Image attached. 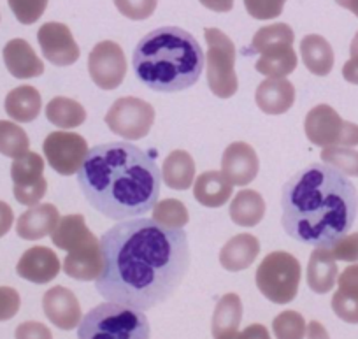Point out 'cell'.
Instances as JSON below:
<instances>
[{
	"label": "cell",
	"mask_w": 358,
	"mask_h": 339,
	"mask_svg": "<svg viewBox=\"0 0 358 339\" xmlns=\"http://www.w3.org/2000/svg\"><path fill=\"white\" fill-rule=\"evenodd\" d=\"M234 186L223 172H202L194 185V195L199 204L206 207H222L230 200Z\"/></svg>",
	"instance_id": "obj_23"
},
{
	"label": "cell",
	"mask_w": 358,
	"mask_h": 339,
	"mask_svg": "<svg viewBox=\"0 0 358 339\" xmlns=\"http://www.w3.org/2000/svg\"><path fill=\"white\" fill-rule=\"evenodd\" d=\"M46 118L58 129H76L86 120V111L76 100L67 97H55L46 106Z\"/></svg>",
	"instance_id": "obj_30"
},
{
	"label": "cell",
	"mask_w": 358,
	"mask_h": 339,
	"mask_svg": "<svg viewBox=\"0 0 358 339\" xmlns=\"http://www.w3.org/2000/svg\"><path fill=\"white\" fill-rule=\"evenodd\" d=\"M132 64L144 86L153 92L176 93L199 81L206 57L190 32L179 27H160L137 43Z\"/></svg>",
	"instance_id": "obj_4"
},
{
	"label": "cell",
	"mask_w": 358,
	"mask_h": 339,
	"mask_svg": "<svg viewBox=\"0 0 358 339\" xmlns=\"http://www.w3.org/2000/svg\"><path fill=\"white\" fill-rule=\"evenodd\" d=\"M148 317L136 307L102 303L90 310L78 325V339H150Z\"/></svg>",
	"instance_id": "obj_6"
},
{
	"label": "cell",
	"mask_w": 358,
	"mask_h": 339,
	"mask_svg": "<svg viewBox=\"0 0 358 339\" xmlns=\"http://www.w3.org/2000/svg\"><path fill=\"white\" fill-rule=\"evenodd\" d=\"M78 185L95 211L122 221L148 213L158 202L162 172L136 144L108 143L88 150Z\"/></svg>",
	"instance_id": "obj_3"
},
{
	"label": "cell",
	"mask_w": 358,
	"mask_h": 339,
	"mask_svg": "<svg viewBox=\"0 0 358 339\" xmlns=\"http://www.w3.org/2000/svg\"><path fill=\"white\" fill-rule=\"evenodd\" d=\"M44 157L55 172L62 176L78 174L88 155V144L85 137L67 130L51 132L43 143Z\"/></svg>",
	"instance_id": "obj_11"
},
{
	"label": "cell",
	"mask_w": 358,
	"mask_h": 339,
	"mask_svg": "<svg viewBox=\"0 0 358 339\" xmlns=\"http://www.w3.org/2000/svg\"><path fill=\"white\" fill-rule=\"evenodd\" d=\"M22 299L11 286H0V321H8L20 311Z\"/></svg>",
	"instance_id": "obj_41"
},
{
	"label": "cell",
	"mask_w": 358,
	"mask_h": 339,
	"mask_svg": "<svg viewBox=\"0 0 358 339\" xmlns=\"http://www.w3.org/2000/svg\"><path fill=\"white\" fill-rule=\"evenodd\" d=\"M13 15L23 25H32L48 8V0H8Z\"/></svg>",
	"instance_id": "obj_37"
},
{
	"label": "cell",
	"mask_w": 358,
	"mask_h": 339,
	"mask_svg": "<svg viewBox=\"0 0 358 339\" xmlns=\"http://www.w3.org/2000/svg\"><path fill=\"white\" fill-rule=\"evenodd\" d=\"M287 0H244L248 15L255 20H274L281 16Z\"/></svg>",
	"instance_id": "obj_39"
},
{
	"label": "cell",
	"mask_w": 358,
	"mask_h": 339,
	"mask_svg": "<svg viewBox=\"0 0 358 339\" xmlns=\"http://www.w3.org/2000/svg\"><path fill=\"white\" fill-rule=\"evenodd\" d=\"M60 220V213L53 204H37L18 218L16 234L25 241H37L51 236Z\"/></svg>",
	"instance_id": "obj_19"
},
{
	"label": "cell",
	"mask_w": 358,
	"mask_h": 339,
	"mask_svg": "<svg viewBox=\"0 0 358 339\" xmlns=\"http://www.w3.org/2000/svg\"><path fill=\"white\" fill-rule=\"evenodd\" d=\"M308 339H330L329 332L323 327L320 321L313 320L311 324L308 325Z\"/></svg>",
	"instance_id": "obj_47"
},
{
	"label": "cell",
	"mask_w": 358,
	"mask_h": 339,
	"mask_svg": "<svg viewBox=\"0 0 358 339\" xmlns=\"http://www.w3.org/2000/svg\"><path fill=\"white\" fill-rule=\"evenodd\" d=\"M322 160L330 167L337 169L344 176L358 178V151L350 146L323 148Z\"/></svg>",
	"instance_id": "obj_35"
},
{
	"label": "cell",
	"mask_w": 358,
	"mask_h": 339,
	"mask_svg": "<svg viewBox=\"0 0 358 339\" xmlns=\"http://www.w3.org/2000/svg\"><path fill=\"white\" fill-rule=\"evenodd\" d=\"M350 53H351V57H358V32H357V36L353 37V41H351Z\"/></svg>",
	"instance_id": "obj_50"
},
{
	"label": "cell",
	"mask_w": 358,
	"mask_h": 339,
	"mask_svg": "<svg viewBox=\"0 0 358 339\" xmlns=\"http://www.w3.org/2000/svg\"><path fill=\"white\" fill-rule=\"evenodd\" d=\"M299 58L294 46H278L264 51L255 67L260 74L268 78H287L297 69Z\"/></svg>",
	"instance_id": "obj_29"
},
{
	"label": "cell",
	"mask_w": 358,
	"mask_h": 339,
	"mask_svg": "<svg viewBox=\"0 0 358 339\" xmlns=\"http://www.w3.org/2000/svg\"><path fill=\"white\" fill-rule=\"evenodd\" d=\"M302 62L309 72L316 76H327L334 69V50L325 37L309 34L301 43Z\"/></svg>",
	"instance_id": "obj_26"
},
{
	"label": "cell",
	"mask_w": 358,
	"mask_h": 339,
	"mask_svg": "<svg viewBox=\"0 0 358 339\" xmlns=\"http://www.w3.org/2000/svg\"><path fill=\"white\" fill-rule=\"evenodd\" d=\"M304 130L308 139L316 146L351 148L358 144V125L341 118L339 113L327 104H320L309 111Z\"/></svg>",
	"instance_id": "obj_9"
},
{
	"label": "cell",
	"mask_w": 358,
	"mask_h": 339,
	"mask_svg": "<svg viewBox=\"0 0 358 339\" xmlns=\"http://www.w3.org/2000/svg\"><path fill=\"white\" fill-rule=\"evenodd\" d=\"M155 123V109L137 97H122L109 107L106 125L113 134L129 141L143 139Z\"/></svg>",
	"instance_id": "obj_10"
},
{
	"label": "cell",
	"mask_w": 358,
	"mask_h": 339,
	"mask_svg": "<svg viewBox=\"0 0 358 339\" xmlns=\"http://www.w3.org/2000/svg\"><path fill=\"white\" fill-rule=\"evenodd\" d=\"M6 113L18 123H30L39 116L43 99L39 90L34 86H16L6 97Z\"/></svg>",
	"instance_id": "obj_25"
},
{
	"label": "cell",
	"mask_w": 358,
	"mask_h": 339,
	"mask_svg": "<svg viewBox=\"0 0 358 339\" xmlns=\"http://www.w3.org/2000/svg\"><path fill=\"white\" fill-rule=\"evenodd\" d=\"M13 221H15V213L11 206L0 200V237H4L11 230Z\"/></svg>",
	"instance_id": "obj_43"
},
{
	"label": "cell",
	"mask_w": 358,
	"mask_h": 339,
	"mask_svg": "<svg viewBox=\"0 0 358 339\" xmlns=\"http://www.w3.org/2000/svg\"><path fill=\"white\" fill-rule=\"evenodd\" d=\"M243 320V303L237 293H227L218 300L213 314V335L225 334V332L237 331Z\"/></svg>",
	"instance_id": "obj_31"
},
{
	"label": "cell",
	"mask_w": 358,
	"mask_h": 339,
	"mask_svg": "<svg viewBox=\"0 0 358 339\" xmlns=\"http://www.w3.org/2000/svg\"><path fill=\"white\" fill-rule=\"evenodd\" d=\"M337 292L332 297V310L346 324H358V264L350 265L337 276Z\"/></svg>",
	"instance_id": "obj_21"
},
{
	"label": "cell",
	"mask_w": 358,
	"mask_h": 339,
	"mask_svg": "<svg viewBox=\"0 0 358 339\" xmlns=\"http://www.w3.org/2000/svg\"><path fill=\"white\" fill-rule=\"evenodd\" d=\"M208 43V85L220 99H230L239 90L236 74V46L227 34L218 29L204 30Z\"/></svg>",
	"instance_id": "obj_8"
},
{
	"label": "cell",
	"mask_w": 358,
	"mask_h": 339,
	"mask_svg": "<svg viewBox=\"0 0 358 339\" xmlns=\"http://www.w3.org/2000/svg\"><path fill=\"white\" fill-rule=\"evenodd\" d=\"M37 41L44 58L57 67H67L79 60V46L72 37L71 29L64 23L48 22L37 32Z\"/></svg>",
	"instance_id": "obj_14"
},
{
	"label": "cell",
	"mask_w": 358,
	"mask_h": 339,
	"mask_svg": "<svg viewBox=\"0 0 358 339\" xmlns=\"http://www.w3.org/2000/svg\"><path fill=\"white\" fill-rule=\"evenodd\" d=\"M43 310L48 320L62 331H72L81 321L79 300L65 286H53L44 293Z\"/></svg>",
	"instance_id": "obj_16"
},
{
	"label": "cell",
	"mask_w": 358,
	"mask_h": 339,
	"mask_svg": "<svg viewBox=\"0 0 358 339\" xmlns=\"http://www.w3.org/2000/svg\"><path fill=\"white\" fill-rule=\"evenodd\" d=\"M295 34L290 25L287 23H274V25L262 27L257 34H255L253 41H251V50L255 53H264V51L271 50V48L278 46H294Z\"/></svg>",
	"instance_id": "obj_32"
},
{
	"label": "cell",
	"mask_w": 358,
	"mask_h": 339,
	"mask_svg": "<svg viewBox=\"0 0 358 339\" xmlns=\"http://www.w3.org/2000/svg\"><path fill=\"white\" fill-rule=\"evenodd\" d=\"M30 139L25 130L16 123L0 120V153L9 158H18L29 151Z\"/></svg>",
	"instance_id": "obj_33"
},
{
	"label": "cell",
	"mask_w": 358,
	"mask_h": 339,
	"mask_svg": "<svg viewBox=\"0 0 358 339\" xmlns=\"http://www.w3.org/2000/svg\"><path fill=\"white\" fill-rule=\"evenodd\" d=\"M343 78L351 85H358V57H351L343 67Z\"/></svg>",
	"instance_id": "obj_44"
},
{
	"label": "cell",
	"mask_w": 358,
	"mask_h": 339,
	"mask_svg": "<svg viewBox=\"0 0 358 339\" xmlns=\"http://www.w3.org/2000/svg\"><path fill=\"white\" fill-rule=\"evenodd\" d=\"M157 2L158 0H115V6L125 18L141 22L153 15Z\"/></svg>",
	"instance_id": "obj_38"
},
{
	"label": "cell",
	"mask_w": 358,
	"mask_h": 339,
	"mask_svg": "<svg viewBox=\"0 0 358 339\" xmlns=\"http://www.w3.org/2000/svg\"><path fill=\"white\" fill-rule=\"evenodd\" d=\"M215 339H246V338H244L243 332L230 331V332H225V334L218 335V338H215Z\"/></svg>",
	"instance_id": "obj_49"
},
{
	"label": "cell",
	"mask_w": 358,
	"mask_h": 339,
	"mask_svg": "<svg viewBox=\"0 0 358 339\" xmlns=\"http://www.w3.org/2000/svg\"><path fill=\"white\" fill-rule=\"evenodd\" d=\"M273 331L278 339H304L308 325L297 311H283L274 318Z\"/></svg>",
	"instance_id": "obj_36"
},
{
	"label": "cell",
	"mask_w": 358,
	"mask_h": 339,
	"mask_svg": "<svg viewBox=\"0 0 358 339\" xmlns=\"http://www.w3.org/2000/svg\"><path fill=\"white\" fill-rule=\"evenodd\" d=\"M58 255L48 247H34L22 255L16 265L20 278L36 285H46L53 282L60 272Z\"/></svg>",
	"instance_id": "obj_17"
},
{
	"label": "cell",
	"mask_w": 358,
	"mask_h": 339,
	"mask_svg": "<svg viewBox=\"0 0 358 339\" xmlns=\"http://www.w3.org/2000/svg\"><path fill=\"white\" fill-rule=\"evenodd\" d=\"M230 218L239 227H255L265 216V200L255 190H241L230 202Z\"/></svg>",
	"instance_id": "obj_28"
},
{
	"label": "cell",
	"mask_w": 358,
	"mask_h": 339,
	"mask_svg": "<svg viewBox=\"0 0 358 339\" xmlns=\"http://www.w3.org/2000/svg\"><path fill=\"white\" fill-rule=\"evenodd\" d=\"M90 78L99 88L116 90L127 74V60L122 46L115 41H102L88 57Z\"/></svg>",
	"instance_id": "obj_13"
},
{
	"label": "cell",
	"mask_w": 358,
	"mask_h": 339,
	"mask_svg": "<svg viewBox=\"0 0 358 339\" xmlns=\"http://www.w3.org/2000/svg\"><path fill=\"white\" fill-rule=\"evenodd\" d=\"M260 243L251 234H237L220 251V264L230 272L244 271L257 261Z\"/></svg>",
	"instance_id": "obj_22"
},
{
	"label": "cell",
	"mask_w": 358,
	"mask_h": 339,
	"mask_svg": "<svg viewBox=\"0 0 358 339\" xmlns=\"http://www.w3.org/2000/svg\"><path fill=\"white\" fill-rule=\"evenodd\" d=\"M260 162L253 148L246 143H232L222 157V172L232 185L246 186L257 178Z\"/></svg>",
	"instance_id": "obj_15"
},
{
	"label": "cell",
	"mask_w": 358,
	"mask_h": 339,
	"mask_svg": "<svg viewBox=\"0 0 358 339\" xmlns=\"http://www.w3.org/2000/svg\"><path fill=\"white\" fill-rule=\"evenodd\" d=\"M337 261L329 248H315L308 264V285L313 292L327 293L337 282Z\"/></svg>",
	"instance_id": "obj_24"
},
{
	"label": "cell",
	"mask_w": 358,
	"mask_h": 339,
	"mask_svg": "<svg viewBox=\"0 0 358 339\" xmlns=\"http://www.w3.org/2000/svg\"><path fill=\"white\" fill-rule=\"evenodd\" d=\"M9 74L18 79H30L44 74V64L25 39H11L2 51Z\"/></svg>",
	"instance_id": "obj_20"
},
{
	"label": "cell",
	"mask_w": 358,
	"mask_h": 339,
	"mask_svg": "<svg viewBox=\"0 0 358 339\" xmlns=\"http://www.w3.org/2000/svg\"><path fill=\"white\" fill-rule=\"evenodd\" d=\"M243 334L246 339H271V334H268V331L262 324L248 325L243 331Z\"/></svg>",
	"instance_id": "obj_46"
},
{
	"label": "cell",
	"mask_w": 358,
	"mask_h": 339,
	"mask_svg": "<svg viewBox=\"0 0 358 339\" xmlns=\"http://www.w3.org/2000/svg\"><path fill=\"white\" fill-rule=\"evenodd\" d=\"M336 2L341 8L348 9V11H351L358 18V0H336Z\"/></svg>",
	"instance_id": "obj_48"
},
{
	"label": "cell",
	"mask_w": 358,
	"mask_h": 339,
	"mask_svg": "<svg viewBox=\"0 0 358 339\" xmlns=\"http://www.w3.org/2000/svg\"><path fill=\"white\" fill-rule=\"evenodd\" d=\"M16 339H53L50 328L41 321H23L16 327Z\"/></svg>",
	"instance_id": "obj_42"
},
{
	"label": "cell",
	"mask_w": 358,
	"mask_h": 339,
	"mask_svg": "<svg viewBox=\"0 0 358 339\" xmlns=\"http://www.w3.org/2000/svg\"><path fill=\"white\" fill-rule=\"evenodd\" d=\"M327 248L336 261L358 262V233L346 234Z\"/></svg>",
	"instance_id": "obj_40"
},
{
	"label": "cell",
	"mask_w": 358,
	"mask_h": 339,
	"mask_svg": "<svg viewBox=\"0 0 358 339\" xmlns=\"http://www.w3.org/2000/svg\"><path fill=\"white\" fill-rule=\"evenodd\" d=\"M281 211V225L292 240L327 248L353 227L358 190L337 169L311 164L285 183Z\"/></svg>",
	"instance_id": "obj_2"
},
{
	"label": "cell",
	"mask_w": 358,
	"mask_h": 339,
	"mask_svg": "<svg viewBox=\"0 0 358 339\" xmlns=\"http://www.w3.org/2000/svg\"><path fill=\"white\" fill-rule=\"evenodd\" d=\"M195 162L185 150H176L165 158L162 167V179L172 190H188L194 185Z\"/></svg>",
	"instance_id": "obj_27"
},
{
	"label": "cell",
	"mask_w": 358,
	"mask_h": 339,
	"mask_svg": "<svg viewBox=\"0 0 358 339\" xmlns=\"http://www.w3.org/2000/svg\"><path fill=\"white\" fill-rule=\"evenodd\" d=\"M153 220L169 229H183L188 223V209L181 200L165 199L158 200L153 206Z\"/></svg>",
	"instance_id": "obj_34"
},
{
	"label": "cell",
	"mask_w": 358,
	"mask_h": 339,
	"mask_svg": "<svg viewBox=\"0 0 358 339\" xmlns=\"http://www.w3.org/2000/svg\"><path fill=\"white\" fill-rule=\"evenodd\" d=\"M104 269L95 279L109 303L146 311L165 303L190 268L183 229H169L153 218L122 220L101 237Z\"/></svg>",
	"instance_id": "obj_1"
},
{
	"label": "cell",
	"mask_w": 358,
	"mask_h": 339,
	"mask_svg": "<svg viewBox=\"0 0 358 339\" xmlns=\"http://www.w3.org/2000/svg\"><path fill=\"white\" fill-rule=\"evenodd\" d=\"M44 160L39 153L27 151L15 158L11 165V178L15 183V197L23 206H37L46 195L48 183L43 176Z\"/></svg>",
	"instance_id": "obj_12"
},
{
	"label": "cell",
	"mask_w": 358,
	"mask_h": 339,
	"mask_svg": "<svg viewBox=\"0 0 358 339\" xmlns=\"http://www.w3.org/2000/svg\"><path fill=\"white\" fill-rule=\"evenodd\" d=\"M199 2L215 13H229L234 8V0H199Z\"/></svg>",
	"instance_id": "obj_45"
},
{
	"label": "cell",
	"mask_w": 358,
	"mask_h": 339,
	"mask_svg": "<svg viewBox=\"0 0 358 339\" xmlns=\"http://www.w3.org/2000/svg\"><path fill=\"white\" fill-rule=\"evenodd\" d=\"M255 102L265 115H283L295 102V86L287 78H268L258 85Z\"/></svg>",
	"instance_id": "obj_18"
},
{
	"label": "cell",
	"mask_w": 358,
	"mask_h": 339,
	"mask_svg": "<svg viewBox=\"0 0 358 339\" xmlns=\"http://www.w3.org/2000/svg\"><path fill=\"white\" fill-rule=\"evenodd\" d=\"M57 248L67 251L64 272L79 282H94L104 269L101 240L88 229L83 214H65L51 233Z\"/></svg>",
	"instance_id": "obj_5"
},
{
	"label": "cell",
	"mask_w": 358,
	"mask_h": 339,
	"mask_svg": "<svg viewBox=\"0 0 358 339\" xmlns=\"http://www.w3.org/2000/svg\"><path fill=\"white\" fill-rule=\"evenodd\" d=\"M301 262L288 251H273L257 269V286L265 299L274 304H288L297 297L301 283Z\"/></svg>",
	"instance_id": "obj_7"
}]
</instances>
